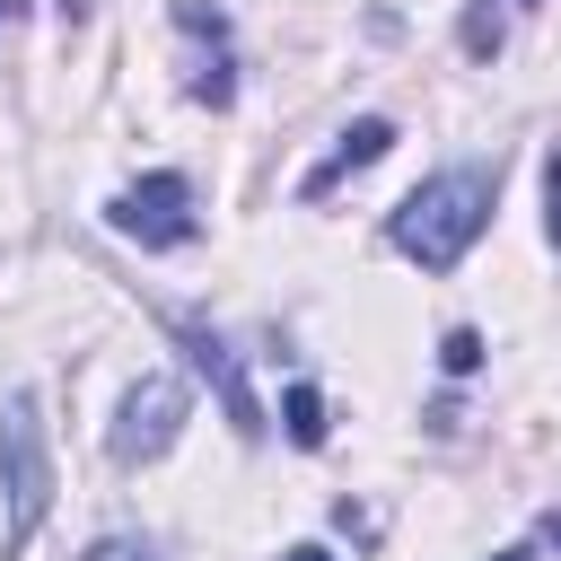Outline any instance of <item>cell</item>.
<instances>
[{
	"label": "cell",
	"mask_w": 561,
	"mask_h": 561,
	"mask_svg": "<svg viewBox=\"0 0 561 561\" xmlns=\"http://www.w3.org/2000/svg\"><path fill=\"white\" fill-rule=\"evenodd\" d=\"M491 202H500V167H438L386 210V245L412 254L421 272H456L491 228Z\"/></svg>",
	"instance_id": "1"
},
{
	"label": "cell",
	"mask_w": 561,
	"mask_h": 561,
	"mask_svg": "<svg viewBox=\"0 0 561 561\" xmlns=\"http://www.w3.org/2000/svg\"><path fill=\"white\" fill-rule=\"evenodd\" d=\"M0 500H9L0 561H18L35 543V526L53 517V447H44V403L35 394H9L0 403Z\"/></svg>",
	"instance_id": "2"
},
{
	"label": "cell",
	"mask_w": 561,
	"mask_h": 561,
	"mask_svg": "<svg viewBox=\"0 0 561 561\" xmlns=\"http://www.w3.org/2000/svg\"><path fill=\"white\" fill-rule=\"evenodd\" d=\"M105 228H114V237H131L140 254H175V245H193V237H202L193 175L158 167V175H140V184H123V193L105 202Z\"/></svg>",
	"instance_id": "3"
},
{
	"label": "cell",
	"mask_w": 561,
	"mask_h": 561,
	"mask_svg": "<svg viewBox=\"0 0 561 561\" xmlns=\"http://www.w3.org/2000/svg\"><path fill=\"white\" fill-rule=\"evenodd\" d=\"M184 412H193L184 377H140V386L123 394L114 430H105V456H114V465H158V456L184 438Z\"/></svg>",
	"instance_id": "4"
},
{
	"label": "cell",
	"mask_w": 561,
	"mask_h": 561,
	"mask_svg": "<svg viewBox=\"0 0 561 561\" xmlns=\"http://www.w3.org/2000/svg\"><path fill=\"white\" fill-rule=\"evenodd\" d=\"M184 333V351H193V368L210 377V394H219V412L237 421V438H263L272 421H263V403H254V386H245V368H237V351L210 333V324H175Z\"/></svg>",
	"instance_id": "5"
},
{
	"label": "cell",
	"mask_w": 561,
	"mask_h": 561,
	"mask_svg": "<svg viewBox=\"0 0 561 561\" xmlns=\"http://www.w3.org/2000/svg\"><path fill=\"white\" fill-rule=\"evenodd\" d=\"M386 149H394V123H386V114H359V123H351V131H342V140H333V149H324V158H316L307 175H298V202H324V193H333L342 175L377 167Z\"/></svg>",
	"instance_id": "6"
},
{
	"label": "cell",
	"mask_w": 561,
	"mask_h": 561,
	"mask_svg": "<svg viewBox=\"0 0 561 561\" xmlns=\"http://www.w3.org/2000/svg\"><path fill=\"white\" fill-rule=\"evenodd\" d=\"M526 9H535V0H465V18H456L465 61H500V44H508V26H517Z\"/></svg>",
	"instance_id": "7"
},
{
	"label": "cell",
	"mask_w": 561,
	"mask_h": 561,
	"mask_svg": "<svg viewBox=\"0 0 561 561\" xmlns=\"http://www.w3.org/2000/svg\"><path fill=\"white\" fill-rule=\"evenodd\" d=\"M280 421H289V447H324V430H333V421H324V394H316L307 377L280 394Z\"/></svg>",
	"instance_id": "8"
},
{
	"label": "cell",
	"mask_w": 561,
	"mask_h": 561,
	"mask_svg": "<svg viewBox=\"0 0 561 561\" xmlns=\"http://www.w3.org/2000/svg\"><path fill=\"white\" fill-rule=\"evenodd\" d=\"M438 368H447V377H473V368H482V333H473V324H456V333L438 342Z\"/></svg>",
	"instance_id": "9"
},
{
	"label": "cell",
	"mask_w": 561,
	"mask_h": 561,
	"mask_svg": "<svg viewBox=\"0 0 561 561\" xmlns=\"http://www.w3.org/2000/svg\"><path fill=\"white\" fill-rule=\"evenodd\" d=\"M543 237H552V254H561V140L543 149Z\"/></svg>",
	"instance_id": "10"
},
{
	"label": "cell",
	"mask_w": 561,
	"mask_h": 561,
	"mask_svg": "<svg viewBox=\"0 0 561 561\" xmlns=\"http://www.w3.org/2000/svg\"><path fill=\"white\" fill-rule=\"evenodd\" d=\"M79 561H158V543H140V535H96Z\"/></svg>",
	"instance_id": "11"
},
{
	"label": "cell",
	"mask_w": 561,
	"mask_h": 561,
	"mask_svg": "<svg viewBox=\"0 0 561 561\" xmlns=\"http://www.w3.org/2000/svg\"><path fill=\"white\" fill-rule=\"evenodd\" d=\"M280 561H333V552H324V543H289Z\"/></svg>",
	"instance_id": "12"
},
{
	"label": "cell",
	"mask_w": 561,
	"mask_h": 561,
	"mask_svg": "<svg viewBox=\"0 0 561 561\" xmlns=\"http://www.w3.org/2000/svg\"><path fill=\"white\" fill-rule=\"evenodd\" d=\"M18 18H26V0H0V35H9V26H18Z\"/></svg>",
	"instance_id": "13"
},
{
	"label": "cell",
	"mask_w": 561,
	"mask_h": 561,
	"mask_svg": "<svg viewBox=\"0 0 561 561\" xmlns=\"http://www.w3.org/2000/svg\"><path fill=\"white\" fill-rule=\"evenodd\" d=\"M543 543H561V508H543Z\"/></svg>",
	"instance_id": "14"
},
{
	"label": "cell",
	"mask_w": 561,
	"mask_h": 561,
	"mask_svg": "<svg viewBox=\"0 0 561 561\" xmlns=\"http://www.w3.org/2000/svg\"><path fill=\"white\" fill-rule=\"evenodd\" d=\"M491 561H535V552H526V543H517V552H491Z\"/></svg>",
	"instance_id": "15"
}]
</instances>
